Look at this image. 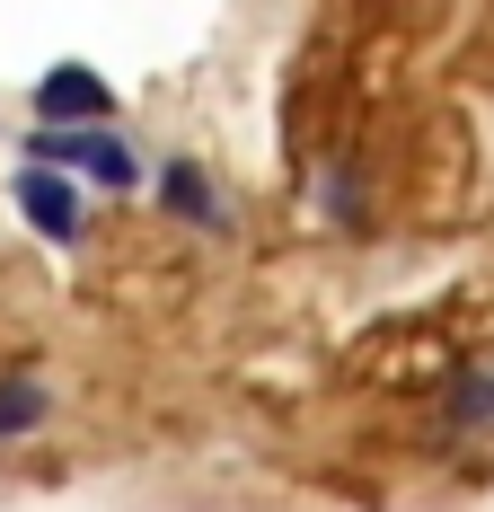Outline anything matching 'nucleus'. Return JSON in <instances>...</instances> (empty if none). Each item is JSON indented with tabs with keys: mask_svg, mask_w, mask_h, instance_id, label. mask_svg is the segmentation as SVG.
Listing matches in <instances>:
<instances>
[{
	"mask_svg": "<svg viewBox=\"0 0 494 512\" xmlns=\"http://www.w3.org/2000/svg\"><path fill=\"white\" fill-rule=\"evenodd\" d=\"M27 159L36 168H62V177H89V186H142V159H133V142H115L106 124H36L27 133Z\"/></svg>",
	"mask_w": 494,
	"mask_h": 512,
	"instance_id": "nucleus-1",
	"label": "nucleus"
},
{
	"mask_svg": "<svg viewBox=\"0 0 494 512\" xmlns=\"http://www.w3.org/2000/svg\"><path fill=\"white\" fill-rule=\"evenodd\" d=\"M18 212H27V230H36V239H53V248H80V230H89L80 177L36 168V159H27V177H18Z\"/></svg>",
	"mask_w": 494,
	"mask_h": 512,
	"instance_id": "nucleus-2",
	"label": "nucleus"
},
{
	"mask_svg": "<svg viewBox=\"0 0 494 512\" xmlns=\"http://www.w3.org/2000/svg\"><path fill=\"white\" fill-rule=\"evenodd\" d=\"M36 115H45V124H106L115 98H106V80L89 62H53L45 80H36Z\"/></svg>",
	"mask_w": 494,
	"mask_h": 512,
	"instance_id": "nucleus-3",
	"label": "nucleus"
},
{
	"mask_svg": "<svg viewBox=\"0 0 494 512\" xmlns=\"http://www.w3.org/2000/svg\"><path fill=\"white\" fill-rule=\"evenodd\" d=\"M159 204L177 212L186 230H221V221H230V212H221V186L203 177V159H168V168H159Z\"/></svg>",
	"mask_w": 494,
	"mask_h": 512,
	"instance_id": "nucleus-4",
	"label": "nucleus"
},
{
	"mask_svg": "<svg viewBox=\"0 0 494 512\" xmlns=\"http://www.w3.org/2000/svg\"><path fill=\"white\" fill-rule=\"evenodd\" d=\"M45 415H53V389H45V380H0V442L36 433Z\"/></svg>",
	"mask_w": 494,
	"mask_h": 512,
	"instance_id": "nucleus-5",
	"label": "nucleus"
},
{
	"mask_svg": "<svg viewBox=\"0 0 494 512\" xmlns=\"http://www.w3.org/2000/svg\"><path fill=\"white\" fill-rule=\"evenodd\" d=\"M450 424H459V433H494V362L450 389Z\"/></svg>",
	"mask_w": 494,
	"mask_h": 512,
	"instance_id": "nucleus-6",
	"label": "nucleus"
}]
</instances>
